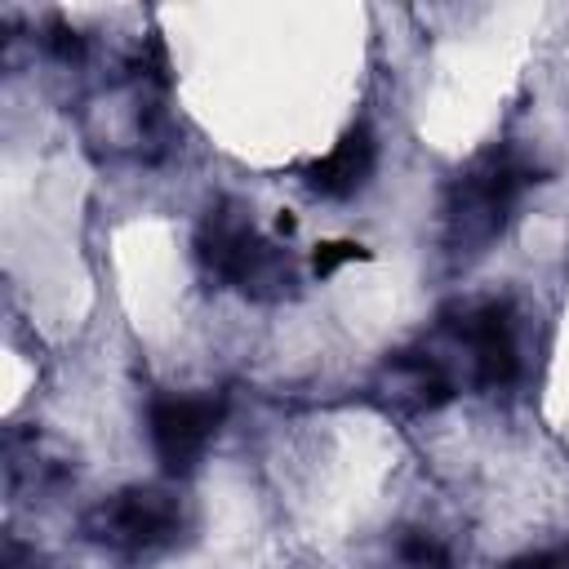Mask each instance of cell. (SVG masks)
Masks as SVG:
<instances>
[{
    "mask_svg": "<svg viewBox=\"0 0 569 569\" xmlns=\"http://www.w3.org/2000/svg\"><path fill=\"white\" fill-rule=\"evenodd\" d=\"M365 258V249L356 244V240H329V244H316V253H311V267H316V276H333L338 267H347V262H360Z\"/></svg>",
    "mask_w": 569,
    "mask_h": 569,
    "instance_id": "ba28073f",
    "label": "cell"
},
{
    "mask_svg": "<svg viewBox=\"0 0 569 569\" xmlns=\"http://www.w3.org/2000/svg\"><path fill=\"white\" fill-rule=\"evenodd\" d=\"M378 400L391 405L396 413H431L453 396V378L449 369L427 356V351H396L387 356V365L378 369L373 382Z\"/></svg>",
    "mask_w": 569,
    "mask_h": 569,
    "instance_id": "8992f818",
    "label": "cell"
},
{
    "mask_svg": "<svg viewBox=\"0 0 569 569\" xmlns=\"http://www.w3.org/2000/svg\"><path fill=\"white\" fill-rule=\"evenodd\" d=\"M502 569H569V551H529V556L507 560Z\"/></svg>",
    "mask_w": 569,
    "mask_h": 569,
    "instance_id": "9c48e42d",
    "label": "cell"
},
{
    "mask_svg": "<svg viewBox=\"0 0 569 569\" xmlns=\"http://www.w3.org/2000/svg\"><path fill=\"white\" fill-rule=\"evenodd\" d=\"M529 182H538V169L529 160H520L516 151L498 147V151L476 156L453 178L449 200H445V244H449V253L462 258V262L485 253L502 236V227H507V218L520 204Z\"/></svg>",
    "mask_w": 569,
    "mask_h": 569,
    "instance_id": "6da1fadb",
    "label": "cell"
},
{
    "mask_svg": "<svg viewBox=\"0 0 569 569\" xmlns=\"http://www.w3.org/2000/svg\"><path fill=\"white\" fill-rule=\"evenodd\" d=\"M178 525H182V511L160 489L116 493L102 507H93V516L84 520L89 538L102 542V547H116V551H151V547H164V542H173Z\"/></svg>",
    "mask_w": 569,
    "mask_h": 569,
    "instance_id": "277c9868",
    "label": "cell"
},
{
    "mask_svg": "<svg viewBox=\"0 0 569 569\" xmlns=\"http://www.w3.org/2000/svg\"><path fill=\"white\" fill-rule=\"evenodd\" d=\"M218 422H222V405L209 400V396H160V400H151L147 431H151V449H156L160 467L169 476H187L204 458Z\"/></svg>",
    "mask_w": 569,
    "mask_h": 569,
    "instance_id": "5b68a950",
    "label": "cell"
},
{
    "mask_svg": "<svg viewBox=\"0 0 569 569\" xmlns=\"http://www.w3.org/2000/svg\"><path fill=\"white\" fill-rule=\"evenodd\" d=\"M440 329L453 338L458 351H467V369L476 387H511L520 373V351H516V329L511 311L502 302H458L453 311L440 316Z\"/></svg>",
    "mask_w": 569,
    "mask_h": 569,
    "instance_id": "3957f363",
    "label": "cell"
},
{
    "mask_svg": "<svg viewBox=\"0 0 569 569\" xmlns=\"http://www.w3.org/2000/svg\"><path fill=\"white\" fill-rule=\"evenodd\" d=\"M373 164H378V142H373V133H369L365 124H356V129H347L325 156H316V160L302 169V178H307V187H311L316 196L347 200V196H356V191L373 178Z\"/></svg>",
    "mask_w": 569,
    "mask_h": 569,
    "instance_id": "52a82bcc",
    "label": "cell"
},
{
    "mask_svg": "<svg viewBox=\"0 0 569 569\" xmlns=\"http://www.w3.org/2000/svg\"><path fill=\"white\" fill-rule=\"evenodd\" d=\"M196 258L213 280H222L249 298H280L293 284L289 253L276 249L271 240H262L240 204L209 209V218L200 222V236H196Z\"/></svg>",
    "mask_w": 569,
    "mask_h": 569,
    "instance_id": "7a4b0ae2",
    "label": "cell"
}]
</instances>
